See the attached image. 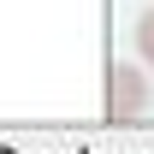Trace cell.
Instances as JSON below:
<instances>
[{
  "mask_svg": "<svg viewBox=\"0 0 154 154\" xmlns=\"http://www.w3.org/2000/svg\"><path fill=\"white\" fill-rule=\"evenodd\" d=\"M142 107H148V77L125 59L107 65V125H131Z\"/></svg>",
  "mask_w": 154,
  "mask_h": 154,
  "instance_id": "obj_1",
  "label": "cell"
},
{
  "mask_svg": "<svg viewBox=\"0 0 154 154\" xmlns=\"http://www.w3.org/2000/svg\"><path fill=\"white\" fill-rule=\"evenodd\" d=\"M136 48H142V59L154 65V6L142 12V18H136Z\"/></svg>",
  "mask_w": 154,
  "mask_h": 154,
  "instance_id": "obj_2",
  "label": "cell"
}]
</instances>
